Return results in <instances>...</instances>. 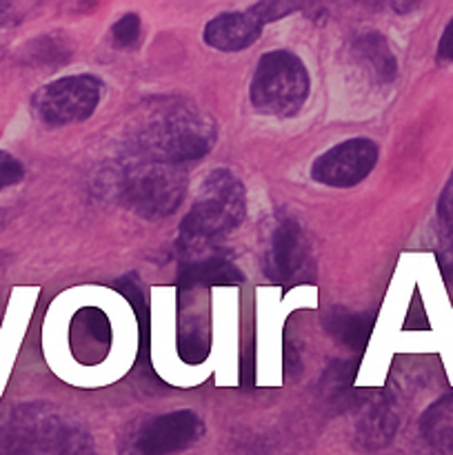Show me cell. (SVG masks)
Wrapping results in <instances>:
<instances>
[{"instance_id":"obj_9","label":"cell","mask_w":453,"mask_h":455,"mask_svg":"<svg viewBox=\"0 0 453 455\" xmlns=\"http://www.w3.org/2000/svg\"><path fill=\"white\" fill-rule=\"evenodd\" d=\"M349 409L355 411V443L364 451H380L393 443L398 413L385 391L354 394Z\"/></svg>"},{"instance_id":"obj_24","label":"cell","mask_w":453,"mask_h":455,"mask_svg":"<svg viewBox=\"0 0 453 455\" xmlns=\"http://www.w3.org/2000/svg\"><path fill=\"white\" fill-rule=\"evenodd\" d=\"M20 20H22V16L16 12V4L3 3V0H0V27L16 25V22H20Z\"/></svg>"},{"instance_id":"obj_19","label":"cell","mask_w":453,"mask_h":455,"mask_svg":"<svg viewBox=\"0 0 453 455\" xmlns=\"http://www.w3.org/2000/svg\"><path fill=\"white\" fill-rule=\"evenodd\" d=\"M178 351L185 363L198 364L207 358L209 354V331L200 323H189L180 329V340H178Z\"/></svg>"},{"instance_id":"obj_23","label":"cell","mask_w":453,"mask_h":455,"mask_svg":"<svg viewBox=\"0 0 453 455\" xmlns=\"http://www.w3.org/2000/svg\"><path fill=\"white\" fill-rule=\"evenodd\" d=\"M440 65H447V62H453V18L447 27H444L442 36H440L438 43V53H435Z\"/></svg>"},{"instance_id":"obj_13","label":"cell","mask_w":453,"mask_h":455,"mask_svg":"<svg viewBox=\"0 0 453 455\" xmlns=\"http://www.w3.org/2000/svg\"><path fill=\"white\" fill-rule=\"evenodd\" d=\"M351 49L376 83L389 84L398 78V60H395V53L385 34L376 29L362 31L354 38Z\"/></svg>"},{"instance_id":"obj_2","label":"cell","mask_w":453,"mask_h":455,"mask_svg":"<svg viewBox=\"0 0 453 455\" xmlns=\"http://www.w3.org/2000/svg\"><path fill=\"white\" fill-rule=\"evenodd\" d=\"M0 455H96L80 425L40 407H18L0 422Z\"/></svg>"},{"instance_id":"obj_6","label":"cell","mask_w":453,"mask_h":455,"mask_svg":"<svg viewBox=\"0 0 453 455\" xmlns=\"http://www.w3.org/2000/svg\"><path fill=\"white\" fill-rule=\"evenodd\" d=\"M105 84L91 74H76L44 84L31 98L36 116L47 127H67L91 118L100 105Z\"/></svg>"},{"instance_id":"obj_1","label":"cell","mask_w":453,"mask_h":455,"mask_svg":"<svg viewBox=\"0 0 453 455\" xmlns=\"http://www.w3.org/2000/svg\"><path fill=\"white\" fill-rule=\"evenodd\" d=\"M247 216V191L229 169H213L198 187L189 213L180 222L178 247L194 251L220 243L238 229Z\"/></svg>"},{"instance_id":"obj_8","label":"cell","mask_w":453,"mask_h":455,"mask_svg":"<svg viewBox=\"0 0 453 455\" xmlns=\"http://www.w3.org/2000/svg\"><path fill=\"white\" fill-rule=\"evenodd\" d=\"M203 420L189 409L164 413L145 422L133 438L136 455H171L194 447L203 435Z\"/></svg>"},{"instance_id":"obj_15","label":"cell","mask_w":453,"mask_h":455,"mask_svg":"<svg viewBox=\"0 0 453 455\" xmlns=\"http://www.w3.org/2000/svg\"><path fill=\"white\" fill-rule=\"evenodd\" d=\"M420 434L433 451L453 453V391L435 400L422 413Z\"/></svg>"},{"instance_id":"obj_12","label":"cell","mask_w":453,"mask_h":455,"mask_svg":"<svg viewBox=\"0 0 453 455\" xmlns=\"http://www.w3.org/2000/svg\"><path fill=\"white\" fill-rule=\"evenodd\" d=\"M180 289L194 287H235L244 283V274L226 256H209L180 267L176 278Z\"/></svg>"},{"instance_id":"obj_16","label":"cell","mask_w":453,"mask_h":455,"mask_svg":"<svg viewBox=\"0 0 453 455\" xmlns=\"http://www.w3.org/2000/svg\"><path fill=\"white\" fill-rule=\"evenodd\" d=\"M438 258L444 275L453 280V178L438 200Z\"/></svg>"},{"instance_id":"obj_21","label":"cell","mask_w":453,"mask_h":455,"mask_svg":"<svg viewBox=\"0 0 453 455\" xmlns=\"http://www.w3.org/2000/svg\"><path fill=\"white\" fill-rule=\"evenodd\" d=\"M298 9H300L298 4L287 3V0H265V3H256L253 7H249V12H251L262 25H266V22L282 20V18L298 12Z\"/></svg>"},{"instance_id":"obj_14","label":"cell","mask_w":453,"mask_h":455,"mask_svg":"<svg viewBox=\"0 0 453 455\" xmlns=\"http://www.w3.org/2000/svg\"><path fill=\"white\" fill-rule=\"evenodd\" d=\"M373 324H376V315L373 314H354L345 307H333L324 315V329H327L329 336H333L340 345L355 351V354H362L367 349L369 338L373 333Z\"/></svg>"},{"instance_id":"obj_5","label":"cell","mask_w":453,"mask_h":455,"mask_svg":"<svg viewBox=\"0 0 453 455\" xmlns=\"http://www.w3.org/2000/svg\"><path fill=\"white\" fill-rule=\"evenodd\" d=\"M187 191V173L180 164L138 160L120 178V200L147 220L167 218L180 207Z\"/></svg>"},{"instance_id":"obj_18","label":"cell","mask_w":453,"mask_h":455,"mask_svg":"<svg viewBox=\"0 0 453 455\" xmlns=\"http://www.w3.org/2000/svg\"><path fill=\"white\" fill-rule=\"evenodd\" d=\"M22 58L29 65H62L71 58V47L67 40L58 36H40L27 43V47L22 49Z\"/></svg>"},{"instance_id":"obj_11","label":"cell","mask_w":453,"mask_h":455,"mask_svg":"<svg viewBox=\"0 0 453 455\" xmlns=\"http://www.w3.org/2000/svg\"><path fill=\"white\" fill-rule=\"evenodd\" d=\"M262 25L251 12H226L220 16L211 18V20L204 25V43L209 47L218 49V52H242L249 49L258 38H260Z\"/></svg>"},{"instance_id":"obj_7","label":"cell","mask_w":453,"mask_h":455,"mask_svg":"<svg viewBox=\"0 0 453 455\" xmlns=\"http://www.w3.org/2000/svg\"><path fill=\"white\" fill-rule=\"evenodd\" d=\"M378 163V145L371 138H351L324 151L311 164V178L324 187L349 189L360 185Z\"/></svg>"},{"instance_id":"obj_17","label":"cell","mask_w":453,"mask_h":455,"mask_svg":"<svg viewBox=\"0 0 453 455\" xmlns=\"http://www.w3.org/2000/svg\"><path fill=\"white\" fill-rule=\"evenodd\" d=\"M118 291L123 293L129 300V305L133 307L138 315V324H140V360L145 364H149V305H147L145 296H142L140 287L136 283V275L129 274L115 283Z\"/></svg>"},{"instance_id":"obj_4","label":"cell","mask_w":453,"mask_h":455,"mask_svg":"<svg viewBox=\"0 0 453 455\" xmlns=\"http://www.w3.org/2000/svg\"><path fill=\"white\" fill-rule=\"evenodd\" d=\"M311 80L305 62L289 49L262 53L249 84L253 109L274 118H293L309 98Z\"/></svg>"},{"instance_id":"obj_10","label":"cell","mask_w":453,"mask_h":455,"mask_svg":"<svg viewBox=\"0 0 453 455\" xmlns=\"http://www.w3.org/2000/svg\"><path fill=\"white\" fill-rule=\"evenodd\" d=\"M306 258L305 231L293 218H284L271 235L265 253V275L275 284H284L302 269Z\"/></svg>"},{"instance_id":"obj_22","label":"cell","mask_w":453,"mask_h":455,"mask_svg":"<svg viewBox=\"0 0 453 455\" xmlns=\"http://www.w3.org/2000/svg\"><path fill=\"white\" fill-rule=\"evenodd\" d=\"M22 178H25V167H22L20 160L7 151H0V191L18 185Z\"/></svg>"},{"instance_id":"obj_20","label":"cell","mask_w":453,"mask_h":455,"mask_svg":"<svg viewBox=\"0 0 453 455\" xmlns=\"http://www.w3.org/2000/svg\"><path fill=\"white\" fill-rule=\"evenodd\" d=\"M140 16L138 13H124L111 27V40L115 47L120 49H131L140 43Z\"/></svg>"},{"instance_id":"obj_3","label":"cell","mask_w":453,"mask_h":455,"mask_svg":"<svg viewBox=\"0 0 453 455\" xmlns=\"http://www.w3.org/2000/svg\"><path fill=\"white\" fill-rule=\"evenodd\" d=\"M216 145L211 116L195 107H169L138 133V154L147 160L185 164L204 158Z\"/></svg>"}]
</instances>
